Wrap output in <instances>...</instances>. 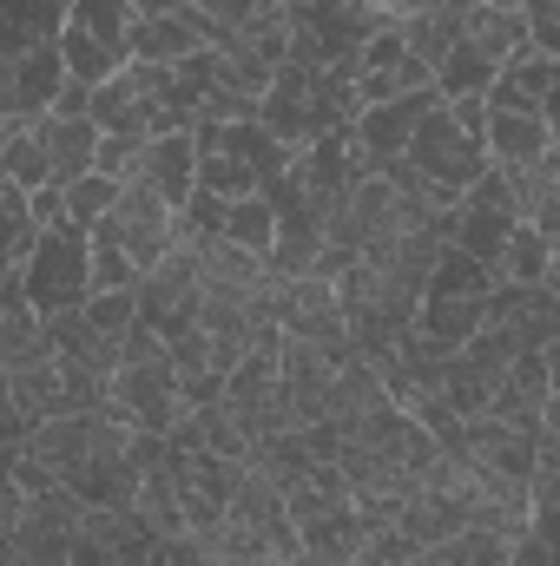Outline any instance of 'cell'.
<instances>
[{"mask_svg":"<svg viewBox=\"0 0 560 566\" xmlns=\"http://www.w3.org/2000/svg\"><path fill=\"white\" fill-rule=\"evenodd\" d=\"M390 20L370 0H290V60L310 66H350L363 60V46L383 33Z\"/></svg>","mask_w":560,"mask_h":566,"instance_id":"6","label":"cell"},{"mask_svg":"<svg viewBox=\"0 0 560 566\" xmlns=\"http://www.w3.org/2000/svg\"><path fill=\"white\" fill-rule=\"evenodd\" d=\"M481 171H488V145L475 139V133L455 119V106L442 99V106L422 119V133H416V145L403 151V165H390L383 178H396L403 191L428 198L435 211H455V205L475 191Z\"/></svg>","mask_w":560,"mask_h":566,"instance_id":"2","label":"cell"},{"mask_svg":"<svg viewBox=\"0 0 560 566\" xmlns=\"http://www.w3.org/2000/svg\"><path fill=\"white\" fill-rule=\"evenodd\" d=\"M508 185H515V198H521V218L541 224V231L560 244V139H554V151H548L541 165L508 171Z\"/></svg>","mask_w":560,"mask_h":566,"instance_id":"27","label":"cell"},{"mask_svg":"<svg viewBox=\"0 0 560 566\" xmlns=\"http://www.w3.org/2000/svg\"><path fill=\"white\" fill-rule=\"evenodd\" d=\"M40 211H33V191L27 185H7L0 178V271H27L33 251H40Z\"/></svg>","mask_w":560,"mask_h":566,"instance_id":"25","label":"cell"},{"mask_svg":"<svg viewBox=\"0 0 560 566\" xmlns=\"http://www.w3.org/2000/svg\"><path fill=\"white\" fill-rule=\"evenodd\" d=\"M198 185L218 198H258L271 191L283 171L297 165V151L265 126V119H225V126H198Z\"/></svg>","mask_w":560,"mask_h":566,"instance_id":"4","label":"cell"},{"mask_svg":"<svg viewBox=\"0 0 560 566\" xmlns=\"http://www.w3.org/2000/svg\"><path fill=\"white\" fill-rule=\"evenodd\" d=\"M370 7H376V13H383L390 27H409L422 7H435V0H370Z\"/></svg>","mask_w":560,"mask_h":566,"instance_id":"36","label":"cell"},{"mask_svg":"<svg viewBox=\"0 0 560 566\" xmlns=\"http://www.w3.org/2000/svg\"><path fill=\"white\" fill-rule=\"evenodd\" d=\"M106 231L120 238V251L145 271H158L172 251H178V211L158 198V191H145V185H126L120 191V205H113V218H106Z\"/></svg>","mask_w":560,"mask_h":566,"instance_id":"14","label":"cell"},{"mask_svg":"<svg viewBox=\"0 0 560 566\" xmlns=\"http://www.w3.org/2000/svg\"><path fill=\"white\" fill-rule=\"evenodd\" d=\"M455 454H462L475 474H488V481L535 488V468H541V428H515V422H501V416H475Z\"/></svg>","mask_w":560,"mask_h":566,"instance_id":"12","label":"cell"},{"mask_svg":"<svg viewBox=\"0 0 560 566\" xmlns=\"http://www.w3.org/2000/svg\"><path fill=\"white\" fill-rule=\"evenodd\" d=\"M0 178L46 191L53 185V158H46V119H0Z\"/></svg>","mask_w":560,"mask_h":566,"instance_id":"22","label":"cell"},{"mask_svg":"<svg viewBox=\"0 0 560 566\" xmlns=\"http://www.w3.org/2000/svg\"><path fill=\"white\" fill-rule=\"evenodd\" d=\"M548 271H554V238H548L541 224H528V218H521V231L508 238V251H501L495 277H501V283H548Z\"/></svg>","mask_w":560,"mask_h":566,"instance_id":"30","label":"cell"},{"mask_svg":"<svg viewBox=\"0 0 560 566\" xmlns=\"http://www.w3.org/2000/svg\"><path fill=\"white\" fill-rule=\"evenodd\" d=\"M521 20H528V46L560 60V0H521Z\"/></svg>","mask_w":560,"mask_h":566,"instance_id":"35","label":"cell"},{"mask_svg":"<svg viewBox=\"0 0 560 566\" xmlns=\"http://www.w3.org/2000/svg\"><path fill=\"white\" fill-rule=\"evenodd\" d=\"M403 33H409V46H416L428 66H442V60L462 46V33H468V7H455V0H435V7H422Z\"/></svg>","mask_w":560,"mask_h":566,"instance_id":"29","label":"cell"},{"mask_svg":"<svg viewBox=\"0 0 560 566\" xmlns=\"http://www.w3.org/2000/svg\"><path fill=\"white\" fill-rule=\"evenodd\" d=\"M455 7H475V0H455ZM488 7H521V0H488Z\"/></svg>","mask_w":560,"mask_h":566,"instance_id":"40","label":"cell"},{"mask_svg":"<svg viewBox=\"0 0 560 566\" xmlns=\"http://www.w3.org/2000/svg\"><path fill=\"white\" fill-rule=\"evenodd\" d=\"M80 0H0V53H27L66 33Z\"/></svg>","mask_w":560,"mask_h":566,"instance_id":"23","label":"cell"},{"mask_svg":"<svg viewBox=\"0 0 560 566\" xmlns=\"http://www.w3.org/2000/svg\"><path fill=\"white\" fill-rule=\"evenodd\" d=\"M133 33H139V7L133 0H80L66 33H60V53H66L73 80L106 86L113 73L133 66Z\"/></svg>","mask_w":560,"mask_h":566,"instance_id":"8","label":"cell"},{"mask_svg":"<svg viewBox=\"0 0 560 566\" xmlns=\"http://www.w3.org/2000/svg\"><path fill=\"white\" fill-rule=\"evenodd\" d=\"M363 119V93H356V73L350 66H310V60H290L271 93H265V126L278 133L290 151H310V145L336 139Z\"/></svg>","mask_w":560,"mask_h":566,"instance_id":"1","label":"cell"},{"mask_svg":"<svg viewBox=\"0 0 560 566\" xmlns=\"http://www.w3.org/2000/svg\"><path fill=\"white\" fill-rule=\"evenodd\" d=\"M495 80H501V66H495L488 53H475L468 40L435 66V93H442L448 106H455V99H488V93H495Z\"/></svg>","mask_w":560,"mask_h":566,"instance_id":"28","label":"cell"},{"mask_svg":"<svg viewBox=\"0 0 560 566\" xmlns=\"http://www.w3.org/2000/svg\"><path fill=\"white\" fill-rule=\"evenodd\" d=\"M554 151V126L541 113H508V106H488V165L495 171H521V165H541Z\"/></svg>","mask_w":560,"mask_h":566,"instance_id":"19","label":"cell"},{"mask_svg":"<svg viewBox=\"0 0 560 566\" xmlns=\"http://www.w3.org/2000/svg\"><path fill=\"white\" fill-rule=\"evenodd\" d=\"M0 514H7V566H80L86 501L73 488L27 494L20 481H7Z\"/></svg>","mask_w":560,"mask_h":566,"instance_id":"5","label":"cell"},{"mask_svg":"<svg viewBox=\"0 0 560 566\" xmlns=\"http://www.w3.org/2000/svg\"><path fill=\"white\" fill-rule=\"evenodd\" d=\"M27 296L40 316H66V310H86L93 303V231L80 218H60L40 231V251L33 264L20 271Z\"/></svg>","mask_w":560,"mask_h":566,"instance_id":"7","label":"cell"},{"mask_svg":"<svg viewBox=\"0 0 560 566\" xmlns=\"http://www.w3.org/2000/svg\"><path fill=\"white\" fill-rule=\"evenodd\" d=\"M383 402H390V389H383L376 363H350V369H336V389H330V416H323V422H336L343 434H356Z\"/></svg>","mask_w":560,"mask_h":566,"instance_id":"26","label":"cell"},{"mask_svg":"<svg viewBox=\"0 0 560 566\" xmlns=\"http://www.w3.org/2000/svg\"><path fill=\"white\" fill-rule=\"evenodd\" d=\"M560 80V60L548 53H515L508 66H501V80H495V93H488V106H508V113H541L548 106V93H554Z\"/></svg>","mask_w":560,"mask_h":566,"instance_id":"24","label":"cell"},{"mask_svg":"<svg viewBox=\"0 0 560 566\" xmlns=\"http://www.w3.org/2000/svg\"><path fill=\"white\" fill-rule=\"evenodd\" d=\"M139 7V20H152V13H178V7H191V0H133Z\"/></svg>","mask_w":560,"mask_h":566,"instance_id":"38","label":"cell"},{"mask_svg":"<svg viewBox=\"0 0 560 566\" xmlns=\"http://www.w3.org/2000/svg\"><path fill=\"white\" fill-rule=\"evenodd\" d=\"M66 86H73V66H66L60 40L27 46V53H0V119H46Z\"/></svg>","mask_w":560,"mask_h":566,"instance_id":"11","label":"cell"},{"mask_svg":"<svg viewBox=\"0 0 560 566\" xmlns=\"http://www.w3.org/2000/svg\"><path fill=\"white\" fill-rule=\"evenodd\" d=\"M548 402H554V363H548V349H521L508 363L488 416H501V422H515V428H541L548 422Z\"/></svg>","mask_w":560,"mask_h":566,"instance_id":"17","label":"cell"},{"mask_svg":"<svg viewBox=\"0 0 560 566\" xmlns=\"http://www.w3.org/2000/svg\"><path fill=\"white\" fill-rule=\"evenodd\" d=\"M515 231H521V198H515L508 171L488 165V171L475 178V191L448 211V244L468 251V258H481V264H501V251H508Z\"/></svg>","mask_w":560,"mask_h":566,"instance_id":"9","label":"cell"},{"mask_svg":"<svg viewBox=\"0 0 560 566\" xmlns=\"http://www.w3.org/2000/svg\"><path fill=\"white\" fill-rule=\"evenodd\" d=\"M428 86H435V66L409 46L403 27H383V33L363 46V60H356V93H363V106H390V99H409V93H428Z\"/></svg>","mask_w":560,"mask_h":566,"instance_id":"13","label":"cell"},{"mask_svg":"<svg viewBox=\"0 0 560 566\" xmlns=\"http://www.w3.org/2000/svg\"><path fill=\"white\" fill-rule=\"evenodd\" d=\"M435 106H442L435 86H428V93H409V99H390V106H363V119L350 126L363 171H390V165H403V151L416 145L422 119H428Z\"/></svg>","mask_w":560,"mask_h":566,"instance_id":"15","label":"cell"},{"mask_svg":"<svg viewBox=\"0 0 560 566\" xmlns=\"http://www.w3.org/2000/svg\"><path fill=\"white\" fill-rule=\"evenodd\" d=\"M541 468L560 474V428H548V422H541Z\"/></svg>","mask_w":560,"mask_h":566,"instance_id":"37","label":"cell"},{"mask_svg":"<svg viewBox=\"0 0 560 566\" xmlns=\"http://www.w3.org/2000/svg\"><path fill=\"white\" fill-rule=\"evenodd\" d=\"M198 7V20H205V33L218 40L225 27H245V20H258V13H278L290 0H191Z\"/></svg>","mask_w":560,"mask_h":566,"instance_id":"34","label":"cell"},{"mask_svg":"<svg viewBox=\"0 0 560 566\" xmlns=\"http://www.w3.org/2000/svg\"><path fill=\"white\" fill-rule=\"evenodd\" d=\"M330 389H336V363L297 336H283V396H290V416L297 428L323 422L330 416Z\"/></svg>","mask_w":560,"mask_h":566,"instance_id":"18","label":"cell"},{"mask_svg":"<svg viewBox=\"0 0 560 566\" xmlns=\"http://www.w3.org/2000/svg\"><path fill=\"white\" fill-rule=\"evenodd\" d=\"M126 185L158 191L172 211H185L198 198V139L191 133H165V139H145L126 165Z\"/></svg>","mask_w":560,"mask_h":566,"instance_id":"16","label":"cell"},{"mask_svg":"<svg viewBox=\"0 0 560 566\" xmlns=\"http://www.w3.org/2000/svg\"><path fill=\"white\" fill-rule=\"evenodd\" d=\"M548 290L560 296V244H554V271H548Z\"/></svg>","mask_w":560,"mask_h":566,"instance_id":"39","label":"cell"},{"mask_svg":"<svg viewBox=\"0 0 560 566\" xmlns=\"http://www.w3.org/2000/svg\"><path fill=\"white\" fill-rule=\"evenodd\" d=\"M120 178H106V171H93V178H80V185H66V211L93 231V224H106L113 218V205H120Z\"/></svg>","mask_w":560,"mask_h":566,"instance_id":"32","label":"cell"},{"mask_svg":"<svg viewBox=\"0 0 560 566\" xmlns=\"http://www.w3.org/2000/svg\"><path fill=\"white\" fill-rule=\"evenodd\" d=\"M198 316H205V264H198V251L178 244L158 271L139 277V323L172 343V336L198 329Z\"/></svg>","mask_w":560,"mask_h":566,"instance_id":"10","label":"cell"},{"mask_svg":"<svg viewBox=\"0 0 560 566\" xmlns=\"http://www.w3.org/2000/svg\"><path fill=\"white\" fill-rule=\"evenodd\" d=\"M86 316H93L113 343H126V336L139 329V290H100V296L86 303Z\"/></svg>","mask_w":560,"mask_h":566,"instance_id":"33","label":"cell"},{"mask_svg":"<svg viewBox=\"0 0 560 566\" xmlns=\"http://www.w3.org/2000/svg\"><path fill=\"white\" fill-rule=\"evenodd\" d=\"M100 145H106V133H100L93 113H86V119L46 113V158H53V185H60V191L100 171Z\"/></svg>","mask_w":560,"mask_h":566,"instance_id":"21","label":"cell"},{"mask_svg":"<svg viewBox=\"0 0 560 566\" xmlns=\"http://www.w3.org/2000/svg\"><path fill=\"white\" fill-rule=\"evenodd\" d=\"M205 46H211V33H205L198 7L152 13V20H139V33H133V60H152V66H185V60H198Z\"/></svg>","mask_w":560,"mask_h":566,"instance_id":"20","label":"cell"},{"mask_svg":"<svg viewBox=\"0 0 560 566\" xmlns=\"http://www.w3.org/2000/svg\"><path fill=\"white\" fill-rule=\"evenodd\" d=\"M225 238H231L238 251H251V258L271 264V251H278V211H271V198H265V191H258V198H231Z\"/></svg>","mask_w":560,"mask_h":566,"instance_id":"31","label":"cell"},{"mask_svg":"<svg viewBox=\"0 0 560 566\" xmlns=\"http://www.w3.org/2000/svg\"><path fill=\"white\" fill-rule=\"evenodd\" d=\"M106 409H113L126 428H139V434H178V428H185L191 402H185L178 363H172V349H165L158 329L139 323V329L126 336L120 376H113V402H106Z\"/></svg>","mask_w":560,"mask_h":566,"instance_id":"3","label":"cell"}]
</instances>
